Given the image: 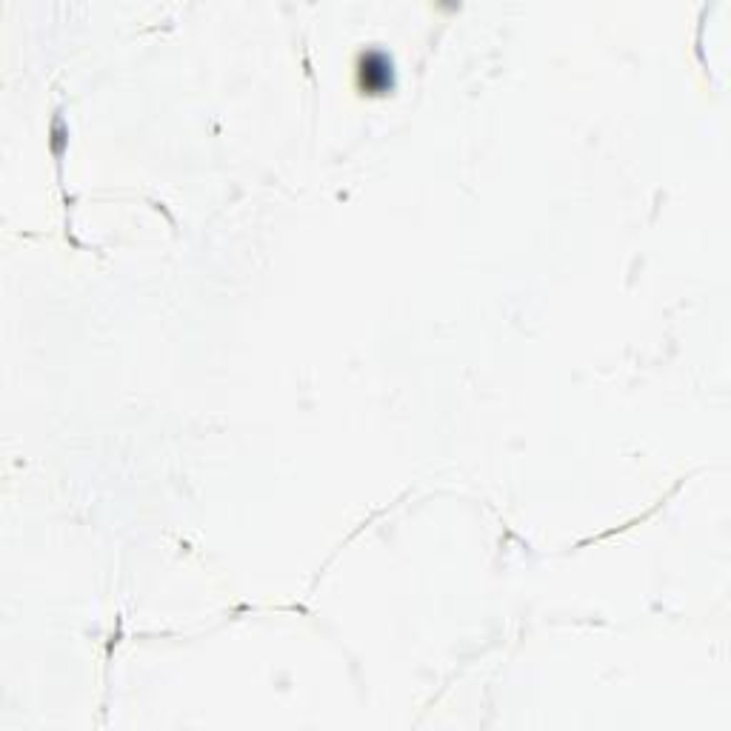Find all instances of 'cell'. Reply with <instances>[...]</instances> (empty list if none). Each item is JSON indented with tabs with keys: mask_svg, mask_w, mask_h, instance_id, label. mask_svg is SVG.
I'll return each instance as SVG.
<instances>
[{
	"mask_svg": "<svg viewBox=\"0 0 731 731\" xmlns=\"http://www.w3.org/2000/svg\"><path fill=\"white\" fill-rule=\"evenodd\" d=\"M360 80H363L366 89H372V92H380L383 86L391 83V63L386 61L383 52H369V55L363 57Z\"/></svg>",
	"mask_w": 731,
	"mask_h": 731,
	"instance_id": "1",
	"label": "cell"
}]
</instances>
